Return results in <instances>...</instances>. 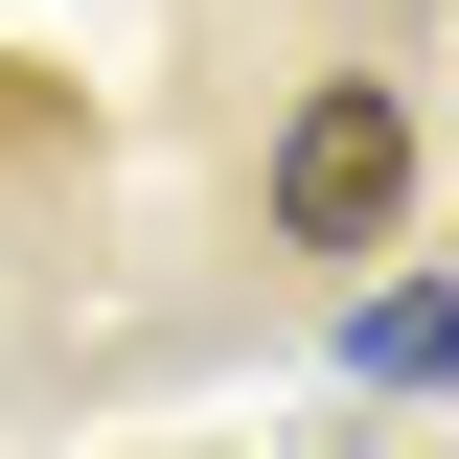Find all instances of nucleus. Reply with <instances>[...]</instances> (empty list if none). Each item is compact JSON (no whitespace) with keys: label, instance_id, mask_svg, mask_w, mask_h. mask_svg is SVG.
Wrapping results in <instances>:
<instances>
[{"label":"nucleus","instance_id":"obj_1","mask_svg":"<svg viewBox=\"0 0 459 459\" xmlns=\"http://www.w3.org/2000/svg\"><path fill=\"white\" fill-rule=\"evenodd\" d=\"M391 184H413V115L391 92H299V138H276V230H299V253H368Z\"/></svg>","mask_w":459,"mask_h":459},{"label":"nucleus","instance_id":"obj_2","mask_svg":"<svg viewBox=\"0 0 459 459\" xmlns=\"http://www.w3.org/2000/svg\"><path fill=\"white\" fill-rule=\"evenodd\" d=\"M368 368H391V391H437V368H459V299H368Z\"/></svg>","mask_w":459,"mask_h":459}]
</instances>
